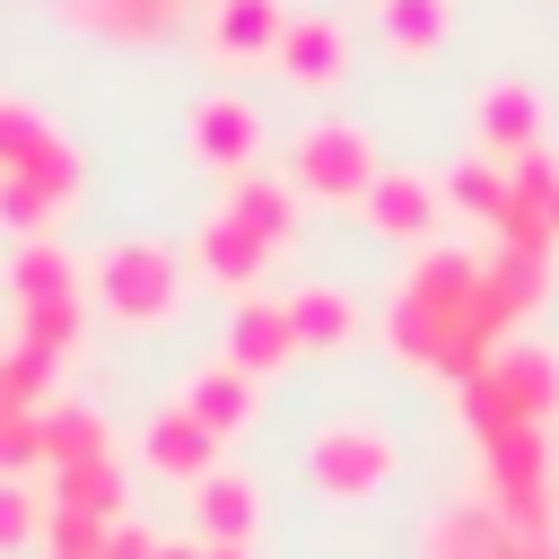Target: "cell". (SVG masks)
I'll use <instances>...</instances> for the list:
<instances>
[{
	"label": "cell",
	"mask_w": 559,
	"mask_h": 559,
	"mask_svg": "<svg viewBox=\"0 0 559 559\" xmlns=\"http://www.w3.org/2000/svg\"><path fill=\"white\" fill-rule=\"evenodd\" d=\"M437 192H445L463 218H480V227H489V218H498V201H507V166H489V157H463V166H454Z\"/></svg>",
	"instance_id": "cell-25"
},
{
	"label": "cell",
	"mask_w": 559,
	"mask_h": 559,
	"mask_svg": "<svg viewBox=\"0 0 559 559\" xmlns=\"http://www.w3.org/2000/svg\"><path fill=\"white\" fill-rule=\"evenodd\" d=\"M52 140H61V122H52V114H35L26 96H0V175H9V166H26V157H44Z\"/></svg>",
	"instance_id": "cell-24"
},
{
	"label": "cell",
	"mask_w": 559,
	"mask_h": 559,
	"mask_svg": "<svg viewBox=\"0 0 559 559\" xmlns=\"http://www.w3.org/2000/svg\"><path fill=\"white\" fill-rule=\"evenodd\" d=\"M288 9L280 0H210V52L218 61H271Z\"/></svg>",
	"instance_id": "cell-15"
},
{
	"label": "cell",
	"mask_w": 559,
	"mask_h": 559,
	"mask_svg": "<svg viewBox=\"0 0 559 559\" xmlns=\"http://www.w3.org/2000/svg\"><path fill=\"white\" fill-rule=\"evenodd\" d=\"M79 332H87V297H44V306H17V349L52 358V367L79 349Z\"/></svg>",
	"instance_id": "cell-23"
},
{
	"label": "cell",
	"mask_w": 559,
	"mask_h": 559,
	"mask_svg": "<svg viewBox=\"0 0 559 559\" xmlns=\"http://www.w3.org/2000/svg\"><path fill=\"white\" fill-rule=\"evenodd\" d=\"M87 192V166H79V148L70 140H52L44 157H26V166H9L0 175V218L17 227V236H52L61 227V210Z\"/></svg>",
	"instance_id": "cell-5"
},
{
	"label": "cell",
	"mask_w": 559,
	"mask_h": 559,
	"mask_svg": "<svg viewBox=\"0 0 559 559\" xmlns=\"http://www.w3.org/2000/svg\"><path fill=\"white\" fill-rule=\"evenodd\" d=\"M253 393H262V384H253L245 367H227V358H218V367H201V376L183 384V411H192L210 437H236V428L253 419Z\"/></svg>",
	"instance_id": "cell-19"
},
{
	"label": "cell",
	"mask_w": 559,
	"mask_h": 559,
	"mask_svg": "<svg viewBox=\"0 0 559 559\" xmlns=\"http://www.w3.org/2000/svg\"><path fill=\"white\" fill-rule=\"evenodd\" d=\"M271 253H280V245H262V236L236 227L227 210H210L201 236H192V271H201L210 288H227V297H253V280L271 271Z\"/></svg>",
	"instance_id": "cell-6"
},
{
	"label": "cell",
	"mask_w": 559,
	"mask_h": 559,
	"mask_svg": "<svg viewBox=\"0 0 559 559\" xmlns=\"http://www.w3.org/2000/svg\"><path fill=\"white\" fill-rule=\"evenodd\" d=\"M157 559H201V533L192 542H157Z\"/></svg>",
	"instance_id": "cell-29"
},
{
	"label": "cell",
	"mask_w": 559,
	"mask_h": 559,
	"mask_svg": "<svg viewBox=\"0 0 559 559\" xmlns=\"http://www.w3.org/2000/svg\"><path fill=\"white\" fill-rule=\"evenodd\" d=\"M376 26H384V44L402 61H428L454 35V0H376Z\"/></svg>",
	"instance_id": "cell-20"
},
{
	"label": "cell",
	"mask_w": 559,
	"mask_h": 559,
	"mask_svg": "<svg viewBox=\"0 0 559 559\" xmlns=\"http://www.w3.org/2000/svg\"><path fill=\"white\" fill-rule=\"evenodd\" d=\"M87 297H96L122 332H157V323H175V306H183V262H175V245H157V236H122V245L96 253Z\"/></svg>",
	"instance_id": "cell-2"
},
{
	"label": "cell",
	"mask_w": 559,
	"mask_h": 559,
	"mask_svg": "<svg viewBox=\"0 0 559 559\" xmlns=\"http://www.w3.org/2000/svg\"><path fill=\"white\" fill-rule=\"evenodd\" d=\"M288 358H297L288 306H280V297H236V314H227V367H245V376L262 384V376H280Z\"/></svg>",
	"instance_id": "cell-10"
},
{
	"label": "cell",
	"mask_w": 559,
	"mask_h": 559,
	"mask_svg": "<svg viewBox=\"0 0 559 559\" xmlns=\"http://www.w3.org/2000/svg\"><path fill=\"white\" fill-rule=\"evenodd\" d=\"M17 550H44V498L26 480H0V559Z\"/></svg>",
	"instance_id": "cell-27"
},
{
	"label": "cell",
	"mask_w": 559,
	"mask_h": 559,
	"mask_svg": "<svg viewBox=\"0 0 559 559\" xmlns=\"http://www.w3.org/2000/svg\"><path fill=\"white\" fill-rule=\"evenodd\" d=\"M280 306H288L297 358H332V349H349V341H358V297H349V288H332V280H306V288H288Z\"/></svg>",
	"instance_id": "cell-12"
},
{
	"label": "cell",
	"mask_w": 559,
	"mask_h": 559,
	"mask_svg": "<svg viewBox=\"0 0 559 559\" xmlns=\"http://www.w3.org/2000/svg\"><path fill=\"white\" fill-rule=\"evenodd\" d=\"M472 140H480V157L498 148V157H524V148H542V96L524 87V79H498V87H480L472 96Z\"/></svg>",
	"instance_id": "cell-11"
},
{
	"label": "cell",
	"mask_w": 559,
	"mask_h": 559,
	"mask_svg": "<svg viewBox=\"0 0 559 559\" xmlns=\"http://www.w3.org/2000/svg\"><path fill=\"white\" fill-rule=\"evenodd\" d=\"M105 515H87V507H52L44 498V559H96L105 550Z\"/></svg>",
	"instance_id": "cell-26"
},
{
	"label": "cell",
	"mask_w": 559,
	"mask_h": 559,
	"mask_svg": "<svg viewBox=\"0 0 559 559\" xmlns=\"http://www.w3.org/2000/svg\"><path fill=\"white\" fill-rule=\"evenodd\" d=\"M192 524H201V542L253 550V533H262V489H253V472H236V463L201 472V480H192Z\"/></svg>",
	"instance_id": "cell-9"
},
{
	"label": "cell",
	"mask_w": 559,
	"mask_h": 559,
	"mask_svg": "<svg viewBox=\"0 0 559 559\" xmlns=\"http://www.w3.org/2000/svg\"><path fill=\"white\" fill-rule=\"evenodd\" d=\"M183 140H192V157H201V166L245 175V166H253V148H262V114H253L245 96H201V105H192V122H183Z\"/></svg>",
	"instance_id": "cell-7"
},
{
	"label": "cell",
	"mask_w": 559,
	"mask_h": 559,
	"mask_svg": "<svg viewBox=\"0 0 559 559\" xmlns=\"http://www.w3.org/2000/svg\"><path fill=\"white\" fill-rule=\"evenodd\" d=\"M271 61H280V79H297V87H332V79L349 70V44H341L332 17H288Z\"/></svg>",
	"instance_id": "cell-16"
},
{
	"label": "cell",
	"mask_w": 559,
	"mask_h": 559,
	"mask_svg": "<svg viewBox=\"0 0 559 559\" xmlns=\"http://www.w3.org/2000/svg\"><path fill=\"white\" fill-rule=\"evenodd\" d=\"M384 166H376V140L358 131V122H306L297 140H288V183H297V201H367V183H376Z\"/></svg>",
	"instance_id": "cell-4"
},
{
	"label": "cell",
	"mask_w": 559,
	"mask_h": 559,
	"mask_svg": "<svg viewBox=\"0 0 559 559\" xmlns=\"http://www.w3.org/2000/svg\"><path fill=\"white\" fill-rule=\"evenodd\" d=\"M44 297H87V271L52 236H17V253H9V306H44Z\"/></svg>",
	"instance_id": "cell-18"
},
{
	"label": "cell",
	"mask_w": 559,
	"mask_h": 559,
	"mask_svg": "<svg viewBox=\"0 0 559 559\" xmlns=\"http://www.w3.org/2000/svg\"><path fill=\"white\" fill-rule=\"evenodd\" d=\"M61 17L105 44H157L183 26V0H61Z\"/></svg>",
	"instance_id": "cell-14"
},
{
	"label": "cell",
	"mask_w": 559,
	"mask_h": 559,
	"mask_svg": "<svg viewBox=\"0 0 559 559\" xmlns=\"http://www.w3.org/2000/svg\"><path fill=\"white\" fill-rule=\"evenodd\" d=\"M44 472H61V463H96V454H114V437H105V419L87 411V402H44Z\"/></svg>",
	"instance_id": "cell-21"
},
{
	"label": "cell",
	"mask_w": 559,
	"mask_h": 559,
	"mask_svg": "<svg viewBox=\"0 0 559 559\" xmlns=\"http://www.w3.org/2000/svg\"><path fill=\"white\" fill-rule=\"evenodd\" d=\"M201 559H253V550H236V542H201Z\"/></svg>",
	"instance_id": "cell-30"
},
{
	"label": "cell",
	"mask_w": 559,
	"mask_h": 559,
	"mask_svg": "<svg viewBox=\"0 0 559 559\" xmlns=\"http://www.w3.org/2000/svg\"><path fill=\"white\" fill-rule=\"evenodd\" d=\"M96 559H157V533H148V524H131V515H122V524H114V533H105V550H96Z\"/></svg>",
	"instance_id": "cell-28"
},
{
	"label": "cell",
	"mask_w": 559,
	"mask_h": 559,
	"mask_svg": "<svg viewBox=\"0 0 559 559\" xmlns=\"http://www.w3.org/2000/svg\"><path fill=\"white\" fill-rule=\"evenodd\" d=\"M218 445H227V437H210L183 402H166V411L140 428V463H148L157 480H183V489H192L201 472H218Z\"/></svg>",
	"instance_id": "cell-8"
},
{
	"label": "cell",
	"mask_w": 559,
	"mask_h": 559,
	"mask_svg": "<svg viewBox=\"0 0 559 559\" xmlns=\"http://www.w3.org/2000/svg\"><path fill=\"white\" fill-rule=\"evenodd\" d=\"M393 472H402V445L376 411H341L306 437V489L323 507H367V498L393 489Z\"/></svg>",
	"instance_id": "cell-1"
},
{
	"label": "cell",
	"mask_w": 559,
	"mask_h": 559,
	"mask_svg": "<svg viewBox=\"0 0 559 559\" xmlns=\"http://www.w3.org/2000/svg\"><path fill=\"white\" fill-rule=\"evenodd\" d=\"M44 480H52V489H44L52 507H87V515L122 524V498H131V489H122V463H114V454H96V463H61V472H44Z\"/></svg>",
	"instance_id": "cell-22"
},
{
	"label": "cell",
	"mask_w": 559,
	"mask_h": 559,
	"mask_svg": "<svg viewBox=\"0 0 559 559\" xmlns=\"http://www.w3.org/2000/svg\"><path fill=\"white\" fill-rule=\"evenodd\" d=\"M358 210H367V227H376V236H402V245H419V236L437 227L445 192H437L428 175H402V166H384V175L367 183V201H358Z\"/></svg>",
	"instance_id": "cell-13"
},
{
	"label": "cell",
	"mask_w": 559,
	"mask_h": 559,
	"mask_svg": "<svg viewBox=\"0 0 559 559\" xmlns=\"http://www.w3.org/2000/svg\"><path fill=\"white\" fill-rule=\"evenodd\" d=\"M454 411H463L472 437H489V428H542V419L559 411V358L507 341L472 384H454Z\"/></svg>",
	"instance_id": "cell-3"
},
{
	"label": "cell",
	"mask_w": 559,
	"mask_h": 559,
	"mask_svg": "<svg viewBox=\"0 0 559 559\" xmlns=\"http://www.w3.org/2000/svg\"><path fill=\"white\" fill-rule=\"evenodd\" d=\"M236 227H253L262 245H288L297 236V183H280V175H227V201H218Z\"/></svg>",
	"instance_id": "cell-17"
}]
</instances>
